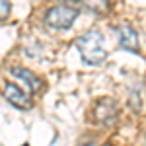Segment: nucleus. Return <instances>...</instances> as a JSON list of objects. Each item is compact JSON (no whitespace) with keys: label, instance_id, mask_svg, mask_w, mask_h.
Listing matches in <instances>:
<instances>
[{"label":"nucleus","instance_id":"6","mask_svg":"<svg viewBox=\"0 0 146 146\" xmlns=\"http://www.w3.org/2000/svg\"><path fill=\"white\" fill-rule=\"evenodd\" d=\"M115 31L119 35V47H123L125 51H131V53H138V35H136L135 27L131 25H121V27H115Z\"/></svg>","mask_w":146,"mask_h":146},{"label":"nucleus","instance_id":"5","mask_svg":"<svg viewBox=\"0 0 146 146\" xmlns=\"http://www.w3.org/2000/svg\"><path fill=\"white\" fill-rule=\"evenodd\" d=\"M4 98L8 100V103H12L18 109H29L31 107V100L29 96H25V92H22L16 84H6L4 86Z\"/></svg>","mask_w":146,"mask_h":146},{"label":"nucleus","instance_id":"10","mask_svg":"<svg viewBox=\"0 0 146 146\" xmlns=\"http://www.w3.org/2000/svg\"><path fill=\"white\" fill-rule=\"evenodd\" d=\"M105 146H111V144H105Z\"/></svg>","mask_w":146,"mask_h":146},{"label":"nucleus","instance_id":"2","mask_svg":"<svg viewBox=\"0 0 146 146\" xmlns=\"http://www.w3.org/2000/svg\"><path fill=\"white\" fill-rule=\"evenodd\" d=\"M76 18H78V8L68 6V4H56L47 10L43 22L53 29H68Z\"/></svg>","mask_w":146,"mask_h":146},{"label":"nucleus","instance_id":"7","mask_svg":"<svg viewBox=\"0 0 146 146\" xmlns=\"http://www.w3.org/2000/svg\"><path fill=\"white\" fill-rule=\"evenodd\" d=\"M82 2L90 12H96V14H105L109 10V0H82Z\"/></svg>","mask_w":146,"mask_h":146},{"label":"nucleus","instance_id":"3","mask_svg":"<svg viewBox=\"0 0 146 146\" xmlns=\"http://www.w3.org/2000/svg\"><path fill=\"white\" fill-rule=\"evenodd\" d=\"M117 113H119V107H117V103L111 100V98H103L100 100L96 105H94V121L96 123H111L113 119L117 117Z\"/></svg>","mask_w":146,"mask_h":146},{"label":"nucleus","instance_id":"8","mask_svg":"<svg viewBox=\"0 0 146 146\" xmlns=\"http://www.w3.org/2000/svg\"><path fill=\"white\" fill-rule=\"evenodd\" d=\"M10 14V0H0V20L8 18Z\"/></svg>","mask_w":146,"mask_h":146},{"label":"nucleus","instance_id":"1","mask_svg":"<svg viewBox=\"0 0 146 146\" xmlns=\"http://www.w3.org/2000/svg\"><path fill=\"white\" fill-rule=\"evenodd\" d=\"M76 47H78L80 55L84 58V62L88 64H101L107 58V51H105V41L103 35L98 29L86 31L84 35L76 37Z\"/></svg>","mask_w":146,"mask_h":146},{"label":"nucleus","instance_id":"4","mask_svg":"<svg viewBox=\"0 0 146 146\" xmlns=\"http://www.w3.org/2000/svg\"><path fill=\"white\" fill-rule=\"evenodd\" d=\"M10 74L14 78L22 80L23 84H25V88L29 90V94H37V92L41 90V80L37 74H33L29 68H23V66H12L10 68Z\"/></svg>","mask_w":146,"mask_h":146},{"label":"nucleus","instance_id":"9","mask_svg":"<svg viewBox=\"0 0 146 146\" xmlns=\"http://www.w3.org/2000/svg\"><path fill=\"white\" fill-rule=\"evenodd\" d=\"M82 146H92V144H82Z\"/></svg>","mask_w":146,"mask_h":146}]
</instances>
